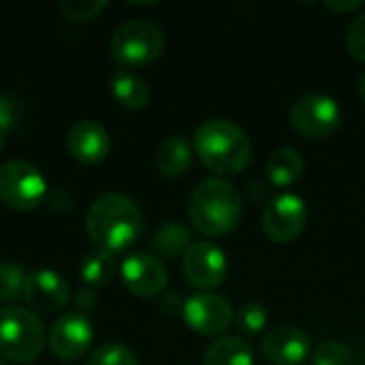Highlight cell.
<instances>
[{"mask_svg":"<svg viewBox=\"0 0 365 365\" xmlns=\"http://www.w3.org/2000/svg\"><path fill=\"white\" fill-rule=\"evenodd\" d=\"M165 49V32L150 19H128L111 36V56L122 71L152 64Z\"/></svg>","mask_w":365,"mask_h":365,"instance_id":"cell-5","label":"cell"},{"mask_svg":"<svg viewBox=\"0 0 365 365\" xmlns=\"http://www.w3.org/2000/svg\"><path fill=\"white\" fill-rule=\"evenodd\" d=\"M0 365H4V364H2V361H0Z\"/></svg>","mask_w":365,"mask_h":365,"instance_id":"cell-33","label":"cell"},{"mask_svg":"<svg viewBox=\"0 0 365 365\" xmlns=\"http://www.w3.org/2000/svg\"><path fill=\"white\" fill-rule=\"evenodd\" d=\"M192 145L199 160L218 175H240L252 158V145L246 130L225 118L201 124Z\"/></svg>","mask_w":365,"mask_h":365,"instance_id":"cell-3","label":"cell"},{"mask_svg":"<svg viewBox=\"0 0 365 365\" xmlns=\"http://www.w3.org/2000/svg\"><path fill=\"white\" fill-rule=\"evenodd\" d=\"M244 214L240 190L222 178H205L188 199V218L205 237H225L237 229Z\"/></svg>","mask_w":365,"mask_h":365,"instance_id":"cell-2","label":"cell"},{"mask_svg":"<svg viewBox=\"0 0 365 365\" xmlns=\"http://www.w3.org/2000/svg\"><path fill=\"white\" fill-rule=\"evenodd\" d=\"M107 6L105 0H62L58 4V9L62 11L64 17L75 19V21H86V19H94L98 13H103V9Z\"/></svg>","mask_w":365,"mask_h":365,"instance_id":"cell-26","label":"cell"},{"mask_svg":"<svg viewBox=\"0 0 365 365\" xmlns=\"http://www.w3.org/2000/svg\"><path fill=\"white\" fill-rule=\"evenodd\" d=\"M192 235H190V229L178 220H171V222H165L154 240H152V248L158 257H165V259H175V257H184V252L190 248V242Z\"/></svg>","mask_w":365,"mask_h":365,"instance_id":"cell-20","label":"cell"},{"mask_svg":"<svg viewBox=\"0 0 365 365\" xmlns=\"http://www.w3.org/2000/svg\"><path fill=\"white\" fill-rule=\"evenodd\" d=\"M21 120V103L11 96L0 92V135L13 130Z\"/></svg>","mask_w":365,"mask_h":365,"instance_id":"cell-28","label":"cell"},{"mask_svg":"<svg viewBox=\"0 0 365 365\" xmlns=\"http://www.w3.org/2000/svg\"><path fill=\"white\" fill-rule=\"evenodd\" d=\"M359 96H361V101L365 103V73L361 75V79H359Z\"/></svg>","mask_w":365,"mask_h":365,"instance_id":"cell-31","label":"cell"},{"mask_svg":"<svg viewBox=\"0 0 365 365\" xmlns=\"http://www.w3.org/2000/svg\"><path fill=\"white\" fill-rule=\"evenodd\" d=\"M45 346L41 319L19 306L0 308V357L13 364H32Z\"/></svg>","mask_w":365,"mask_h":365,"instance_id":"cell-4","label":"cell"},{"mask_svg":"<svg viewBox=\"0 0 365 365\" xmlns=\"http://www.w3.org/2000/svg\"><path fill=\"white\" fill-rule=\"evenodd\" d=\"M66 150L75 160L83 165H96L107 158L111 150V139L105 126H101L98 122L79 120L71 126L66 135Z\"/></svg>","mask_w":365,"mask_h":365,"instance_id":"cell-15","label":"cell"},{"mask_svg":"<svg viewBox=\"0 0 365 365\" xmlns=\"http://www.w3.org/2000/svg\"><path fill=\"white\" fill-rule=\"evenodd\" d=\"M79 274L86 287L96 291L98 287H105L115 276V259L107 250H101V248L92 250L90 255L83 257L79 265Z\"/></svg>","mask_w":365,"mask_h":365,"instance_id":"cell-21","label":"cell"},{"mask_svg":"<svg viewBox=\"0 0 365 365\" xmlns=\"http://www.w3.org/2000/svg\"><path fill=\"white\" fill-rule=\"evenodd\" d=\"M267 325V310L259 302H248L244 304L237 314H235V327L246 334V336H257L265 329Z\"/></svg>","mask_w":365,"mask_h":365,"instance_id":"cell-23","label":"cell"},{"mask_svg":"<svg viewBox=\"0 0 365 365\" xmlns=\"http://www.w3.org/2000/svg\"><path fill=\"white\" fill-rule=\"evenodd\" d=\"M192 163V148L184 135H171L156 154V167L165 178H180Z\"/></svg>","mask_w":365,"mask_h":365,"instance_id":"cell-18","label":"cell"},{"mask_svg":"<svg viewBox=\"0 0 365 365\" xmlns=\"http://www.w3.org/2000/svg\"><path fill=\"white\" fill-rule=\"evenodd\" d=\"M261 353L274 365H299L312 355V338L299 327L280 325L263 338Z\"/></svg>","mask_w":365,"mask_h":365,"instance_id":"cell-14","label":"cell"},{"mask_svg":"<svg viewBox=\"0 0 365 365\" xmlns=\"http://www.w3.org/2000/svg\"><path fill=\"white\" fill-rule=\"evenodd\" d=\"M21 297L28 306V310L43 312V314H53L60 312L68 299H71V289L68 282L53 269H36L26 276Z\"/></svg>","mask_w":365,"mask_h":365,"instance_id":"cell-12","label":"cell"},{"mask_svg":"<svg viewBox=\"0 0 365 365\" xmlns=\"http://www.w3.org/2000/svg\"><path fill=\"white\" fill-rule=\"evenodd\" d=\"M304 167H306L304 158L297 150L278 148L269 154V158L265 163V173L274 186L287 188V186H293L304 175Z\"/></svg>","mask_w":365,"mask_h":365,"instance_id":"cell-16","label":"cell"},{"mask_svg":"<svg viewBox=\"0 0 365 365\" xmlns=\"http://www.w3.org/2000/svg\"><path fill=\"white\" fill-rule=\"evenodd\" d=\"M26 274L15 263H0V302L11 304L24 291Z\"/></svg>","mask_w":365,"mask_h":365,"instance_id":"cell-24","label":"cell"},{"mask_svg":"<svg viewBox=\"0 0 365 365\" xmlns=\"http://www.w3.org/2000/svg\"><path fill=\"white\" fill-rule=\"evenodd\" d=\"M325 6H327L329 11H336V13H351V11L361 9V6H364V2H359V0H353V2H349V0H344V2L329 0V2H325Z\"/></svg>","mask_w":365,"mask_h":365,"instance_id":"cell-30","label":"cell"},{"mask_svg":"<svg viewBox=\"0 0 365 365\" xmlns=\"http://www.w3.org/2000/svg\"><path fill=\"white\" fill-rule=\"evenodd\" d=\"M75 306H77V310H79L81 314L90 312V310L96 306V291L90 289V287L77 291V295H75Z\"/></svg>","mask_w":365,"mask_h":365,"instance_id":"cell-29","label":"cell"},{"mask_svg":"<svg viewBox=\"0 0 365 365\" xmlns=\"http://www.w3.org/2000/svg\"><path fill=\"white\" fill-rule=\"evenodd\" d=\"M0 199L17 212L36 210L47 199V182L34 165L6 160L0 165Z\"/></svg>","mask_w":365,"mask_h":365,"instance_id":"cell-6","label":"cell"},{"mask_svg":"<svg viewBox=\"0 0 365 365\" xmlns=\"http://www.w3.org/2000/svg\"><path fill=\"white\" fill-rule=\"evenodd\" d=\"M86 365H139V359L124 344L109 342L92 351L90 357L86 359Z\"/></svg>","mask_w":365,"mask_h":365,"instance_id":"cell-22","label":"cell"},{"mask_svg":"<svg viewBox=\"0 0 365 365\" xmlns=\"http://www.w3.org/2000/svg\"><path fill=\"white\" fill-rule=\"evenodd\" d=\"M293 128L308 139H329L342 124V109L336 98L327 94L299 96L291 107Z\"/></svg>","mask_w":365,"mask_h":365,"instance_id":"cell-7","label":"cell"},{"mask_svg":"<svg viewBox=\"0 0 365 365\" xmlns=\"http://www.w3.org/2000/svg\"><path fill=\"white\" fill-rule=\"evenodd\" d=\"M120 278L124 287L137 297H156L167 287V269L154 255L135 252L128 255L120 265Z\"/></svg>","mask_w":365,"mask_h":365,"instance_id":"cell-13","label":"cell"},{"mask_svg":"<svg viewBox=\"0 0 365 365\" xmlns=\"http://www.w3.org/2000/svg\"><path fill=\"white\" fill-rule=\"evenodd\" d=\"M141 229L143 214L139 205L118 192H107L94 199L86 216V231L90 240L111 255L133 246L141 235Z\"/></svg>","mask_w":365,"mask_h":365,"instance_id":"cell-1","label":"cell"},{"mask_svg":"<svg viewBox=\"0 0 365 365\" xmlns=\"http://www.w3.org/2000/svg\"><path fill=\"white\" fill-rule=\"evenodd\" d=\"M2 145H4V141H2V135H0V152H2Z\"/></svg>","mask_w":365,"mask_h":365,"instance_id":"cell-32","label":"cell"},{"mask_svg":"<svg viewBox=\"0 0 365 365\" xmlns=\"http://www.w3.org/2000/svg\"><path fill=\"white\" fill-rule=\"evenodd\" d=\"M111 94L115 103L128 111H141L150 103L148 83L139 75L130 71H122V68L111 77Z\"/></svg>","mask_w":365,"mask_h":365,"instance_id":"cell-17","label":"cell"},{"mask_svg":"<svg viewBox=\"0 0 365 365\" xmlns=\"http://www.w3.org/2000/svg\"><path fill=\"white\" fill-rule=\"evenodd\" d=\"M308 222V207L299 195L282 192L276 195L263 210L261 227L263 233L274 244H291L295 242Z\"/></svg>","mask_w":365,"mask_h":365,"instance_id":"cell-8","label":"cell"},{"mask_svg":"<svg viewBox=\"0 0 365 365\" xmlns=\"http://www.w3.org/2000/svg\"><path fill=\"white\" fill-rule=\"evenodd\" d=\"M92 338L90 319L81 312H66L49 329V351L60 361H75L90 349Z\"/></svg>","mask_w":365,"mask_h":365,"instance_id":"cell-11","label":"cell"},{"mask_svg":"<svg viewBox=\"0 0 365 365\" xmlns=\"http://www.w3.org/2000/svg\"><path fill=\"white\" fill-rule=\"evenodd\" d=\"M255 353L252 346L235 336H225L212 342L205 351L203 365H252Z\"/></svg>","mask_w":365,"mask_h":365,"instance_id":"cell-19","label":"cell"},{"mask_svg":"<svg viewBox=\"0 0 365 365\" xmlns=\"http://www.w3.org/2000/svg\"><path fill=\"white\" fill-rule=\"evenodd\" d=\"M182 272L195 289L207 293L225 282L229 272L227 255L214 242H195L182 257Z\"/></svg>","mask_w":365,"mask_h":365,"instance_id":"cell-9","label":"cell"},{"mask_svg":"<svg viewBox=\"0 0 365 365\" xmlns=\"http://www.w3.org/2000/svg\"><path fill=\"white\" fill-rule=\"evenodd\" d=\"M346 51L365 64V11L353 17V21L346 28Z\"/></svg>","mask_w":365,"mask_h":365,"instance_id":"cell-27","label":"cell"},{"mask_svg":"<svg viewBox=\"0 0 365 365\" xmlns=\"http://www.w3.org/2000/svg\"><path fill=\"white\" fill-rule=\"evenodd\" d=\"M182 317L188 329L201 336H222L233 323L235 314L231 304L216 293H195L182 306Z\"/></svg>","mask_w":365,"mask_h":365,"instance_id":"cell-10","label":"cell"},{"mask_svg":"<svg viewBox=\"0 0 365 365\" xmlns=\"http://www.w3.org/2000/svg\"><path fill=\"white\" fill-rule=\"evenodd\" d=\"M312 365H353V351L338 340L323 342L312 353Z\"/></svg>","mask_w":365,"mask_h":365,"instance_id":"cell-25","label":"cell"}]
</instances>
